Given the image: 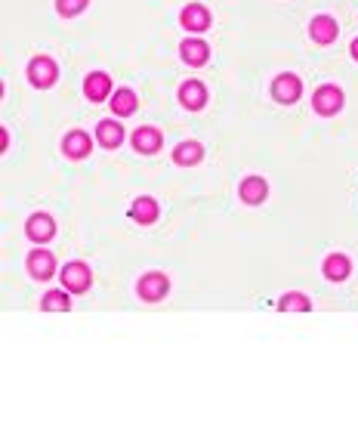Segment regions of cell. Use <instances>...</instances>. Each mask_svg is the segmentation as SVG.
Returning <instances> with one entry per match:
<instances>
[{
    "instance_id": "obj_1",
    "label": "cell",
    "mask_w": 358,
    "mask_h": 448,
    "mask_svg": "<svg viewBox=\"0 0 358 448\" xmlns=\"http://www.w3.org/2000/svg\"><path fill=\"white\" fill-rule=\"evenodd\" d=\"M56 77H59V68H56V62L49 59V56H38V59H31V65H28V81H31L38 90L53 87Z\"/></svg>"
},
{
    "instance_id": "obj_2",
    "label": "cell",
    "mask_w": 358,
    "mask_h": 448,
    "mask_svg": "<svg viewBox=\"0 0 358 448\" xmlns=\"http://www.w3.org/2000/svg\"><path fill=\"white\" fill-rule=\"evenodd\" d=\"M312 105H315V111H318V115L331 118V115H336V111L343 109V90L334 87V84H325V87L315 90Z\"/></svg>"
},
{
    "instance_id": "obj_3",
    "label": "cell",
    "mask_w": 358,
    "mask_h": 448,
    "mask_svg": "<svg viewBox=\"0 0 358 448\" xmlns=\"http://www.w3.org/2000/svg\"><path fill=\"white\" fill-rule=\"evenodd\" d=\"M59 275H62V284H65V291H71V294H84V291L90 288V281H93L87 263H68V266L62 269Z\"/></svg>"
},
{
    "instance_id": "obj_4",
    "label": "cell",
    "mask_w": 358,
    "mask_h": 448,
    "mask_svg": "<svg viewBox=\"0 0 358 448\" xmlns=\"http://www.w3.org/2000/svg\"><path fill=\"white\" fill-rule=\"evenodd\" d=\"M167 288H170V281H167V275L164 272H148V275H142L139 279V284H136L139 297L142 300H148V303H157L161 297H167Z\"/></svg>"
},
{
    "instance_id": "obj_5",
    "label": "cell",
    "mask_w": 358,
    "mask_h": 448,
    "mask_svg": "<svg viewBox=\"0 0 358 448\" xmlns=\"http://www.w3.org/2000/svg\"><path fill=\"white\" fill-rule=\"evenodd\" d=\"M25 232H28V238H31V241L44 245V241H49V238L56 235V223H53V217H49V213H31V217H28V223H25Z\"/></svg>"
},
{
    "instance_id": "obj_6",
    "label": "cell",
    "mask_w": 358,
    "mask_h": 448,
    "mask_svg": "<svg viewBox=\"0 0 358 448\" xmlns=\"http://www.w3.org/2000/svg\"><path fill=\"white\" fill-rule=\"evenodd\" d=\"M272 93H275L278 102L290 105V102H297L299 99V93H303V84H299L297 75H278L275 84H272Z\"/></svg>"
},
{
    "instance_id": "obj_7",
    "label": "cell",
    "mask_w": 358,
    "mask_h": 448,
    "mask_svg": "<svg viewBox=\"0 0 358 448\" xmlns=\"http://www.w3.org/2000/svg\"><path fill=\"white\" fill-rule=\"evenodd\" d=\"M28 272L38 281H47L49 275H56V257L49 251H44V247H38V251H31V257H28Z\"/></svg>"
},
{
    "instance_id": "obj_8",
    "label": "cell",
    "mask_w": 358,
    "mask_h": 448,
    "mask_svg": "<svg viewBox=\"0 0 358 448\" xmlns=\"http://www.w3.org/2000/svg\"><path fill=\"white\" fill-rule=\"evenodd\" d=\"M109 93H111V77L105 75V71L87 75V81H84V96L93 99V102H102V99H109Z\"/></svg>"
},
{
    "instance_id": "obj_9",
    "label": "cell",
    "mask_w": 358,
    "mask_h": 448,
    "mask_svg": "<svg viewBox=\"0 0 358 448\" xmlns=\"http://www.w3.org/2000/svg\"><path fill=\"white\" fill-rule=\"evenodd\" d=\"M179 102L185 105L189 111H198L207 105V87L198 81H185L182 87H179Z\"/></svg>"
},
{
    "instance_id": "obj_10",
    "label": "cell",
    "mask_w": 358,
    "mask_h": 448,
    "mask_svg": "<svg viewBox=\"0 0 358 448\" xmlns=\"http://www.w3.org/2000/svg\"><path fill=\"white\" fill-rule=\"evenodd\" d=\"M179 22H182V28H189V31H207L210 28V13L201 3H189L182 10V16H179Z\"/></svg>"
},
{
    "instance_id": "obj_11",
    "label": "cell",
    "mask_w": 358,
    "mask_h": 448,
    "mask_svg": "<svg viewBox=\"0 0 358 448\" xmlns=\"http://www.w3.org/2000/svg\"><path fill=\"white\" fill-rule=\"evenodd\" d=\"M238 195H241V201L244 204H263L266 201V195H269V186H266L263 176H247V180L241 183Z\"/></svg>"
},
{
    "instance_id": "obj_12",
    "label": "cell",
    "mask_w": 358,
    "mask_h": 448,
    "mask_svg": "<svg viewBox=\"0 0 358 448\" xmlns=\"http://www.w3.org/2000/svg\"><path fill=\"white\" fill-rule=\"evenodd\" d=\"M133 148L142 155H155L157 148H161V130H155V127H139V130L133 133Z\"/></svg>"
},
{
    "instance_id": "obj_13",
    "label": "cell",
    "mask_w": 358,
    "mask_h": 448,
    "mask_svg": "<svg viewBox=\"0 0 358 448\" xmlns=\"http://www.w3.org/2000/svg\"><path fill=\"white\" fill-rule=\"evenodd\" d=\"M309 31H312L315 44H334L336 31H340V28H336V22H334L331 16H315L312 25H309Z\"/></svg>"
},
{
    "instance_id": "obj_14",
    "label": "cell",
    "mask_w": 358,
    "mask_h": 448,
    "mask_svg": "<svg viewBox=\"0 0 358 448\" xmlns=\"http://www.w3.org/2000/svg\"><path fill=\"white\" fill-rule=\"evenodd\" d=\"M179 53H182V59L189 62V65H204V62L210 59V47H207L204 40H198V38L182 40V47H179Z\"/></svg>"
},
{
    "instance_id": "obj_15",
    "label": "cell",
    "mask_w": 358,
    "mask_h": 448,
    "mask_svg": "<svg viewBox=\"0 0 358 448\" xmlns=\"http://www.w3.org/2000/svg\"><path fill=\"white\" fill-rule=\"evenodd\" d=\"M201 158H204V146H201V142H195V139L179 142V146L173 148V161H176V164H182V167L198 164Z\"/></svg>"
},
{
    "instance_id": "obj_16",
    "label": "cell",
    "mask_w": 358,
    "mask_h": 448,
    "mask_svg": "<svg viewBox=\"0 0 358 448\" xmlns=\"http://www.w3.org/2000/svg\"><path fill=\"white\" fill-rule=\"evenodd\" d=\"M62 148H65L68 158H87L90 155V137L84 130H71L65 139H62Z\"/></svg>"
},
{
    "instance_id": "obj_17",
    "label": "cell",
    "mask_w": 358,
    "mask_h": 448,
    "mask_svg": "<svg viewBox=\"0 0 358 448\" xmlns=\"http://www.w3.org/2000/svg\"><path fill=\"white\" fill-rule=\"evenodd\" d=\"M96 139H99V146H105V148L120 146V142H124V127L114 124V121H99Z\"/></svg>"
},
{
    "instance_id": "obj_18",
    "label": "cell",
    "mask_w": 358,
    "mask_h": 448,
    "mask_svg": "<svg viewBox=\"0 0 358 448\" xmlns=\"http://www.w3.org/2000/svg\"><path fill=\"white\" fill-rule=\"evenodd\" d=\"M130 217L136 219V223H142V226L155 223V219H157V201H155V198H148V195L136 198L133 208H130Z\"/></svg>"
},
{
    "instance_id": "obj_19",
    "label": "cell",
    "mask_w": 358,
    "mask_h": 448,
    "mask_svg": "<svg viewBox=\"0 0 358 448\" xmlns=\"http://www.w3.org/2000/svg\"><path fill=\"white\" fill-rule=\"evenodd\" d=\"M349 272H352V266H349V260L343 257V254H331V257L325 260V275L331 281H346Z\"/></svg>"
},
{
    "instance_id": "obj_20",
    "label": "cell",
    "mask_w": 358,
    "mask_h": 448,
    "mask_svg": "<svg viewBox=\"0 0 358 448\" xmlns=\"http://www.w3.org/2000/svg\"><path fill=\"white\" fill-rule=\"evenodd\" d=\"M136 105H139V102H136V93H133V90H124V87H120L118 93H114V99H111V111H114V115H124V118L133 115Z\"/></svg>"
},
{
    "instance_id": "obj_21",
    "label": "cell",
    "mask_w": 358,
    "mask_h": 448,
    "mask_svg": "<svg viewBox=\"0 0 358 448\" xmlns=\"http://www.w3.org/2000/svg\"><path fill=\"white\" fill-rule=\"evenodd\" d=\"M68 307H71V300L65 291H49L44 300H40V309L44 312H65Z\"/></svg>"
},
{
    "instance_id": "obj_22",
    "label": "cell",
    "mask_w": 358,
    "mask_h": 448,
    "mask_svg": "<svg viewBox=\"0 0 358 448\" xmlns=\"http://www.w3.org/2000/svg\"><path fill=\"white\" fill-rule=\"evenodd\" d=\"M278 307H281V312H306V309H309V297H303V294H284Z\"/></svg>"
},
{
    "instance_id": "obj_23",
    "label": "cell",
    "mask_w": 358,
    "mask_h": 448,
    "mask_svg": "<svg viewBox=\"0 0 358 448\" xmlns=\"http://www.w3.org/2000/svg\"><path fill=\"white\" fill-rule=\"evenodd\" d=\"M87 3H90V0H56V10H59V16L75 19L77 13L87 10Z\"/></svg>"
},
{
    "instance_id": "obj_24",
    "label": "cell",
    "mask_w": 358,
    "mask_h": 448,
    "mask_svg": "<svg viewBox=\"0 0 358 448\" xmlns=\"http://www.w3.org/2000/svg\"><path fill=\"white\" fill-rule=\"evenodd\" d=\"M352 56H355V59H358V38L352 40Z\"/></svg>"
}]
</instances>
